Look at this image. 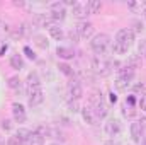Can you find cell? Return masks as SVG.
<instances>
[{"mask_svg": "<svg viewBox=\"0 0 146 145\" xmlns=\"http://www.w3.org/2000/svg\"><path fill=\"white\" fill-rule=\"evenodd\" d=\"M109 96H110V97H109V99H110V103H117V96H115L114 92H110Z\"/></svg>", "mask_w": 146, "mask_h": 145, "instance_id": "40", "label": "cell"}, {"mask_svg": "<svg viewBox=\"0 0 146 145\" xmlns=\"http://www.w3.org/2000/svg\"><path fill=\"white\" fill-rule=\"evenodd\" d=\"M5 145H21V142H19V140H17V138L12 135V137H9V138H7Z\"/></svg>", "mask_w": 146, "mask_h": 145, "instance_id": "36", "label": "cell"}, {"mask_svg": "<svg viewBox=\"0 0 146 145\" xmlns=\"http://www.w3.org/2000/svg\"><path fill=\"white\" fill-rule=\"evenodd\" d=\"M31 33H33V28H31V24H29V22H22L19 28H15V29L12 31V36L15 38V39H19V38L29 36Z\"/></svg>", "mask_w": 146, "mask_h": 145, "instance_id": "14", "label": "cell"}, {"mask_svg": "<svg viewBox=\"0 0 146 145\" xmlns=\"http://www.w3.org/2000/svg\"><path fill=\"white\" fill-rule=\"evenodd\" d=\"M48 14H49V17H51L54 22L65 21V17H66V7L63 5V2H54V3H51Z\"/></svg>", "mask_w": 146, "mask_h": 145, "instance_id": "7", "label": "cell"}, {"mask_svg": "<svg viewBox=\"0 0 146 145\" xmlns=\"http://www.w3.org/2000/svg\"><path fill=\"white\" fill-rule=\"evenodd\" d=\"M141 63H143V58H141V55L139 53H133V55H129V58H127V67H131L133 70H136V68H139L141 67Z\"/></svg>", "mask_w": 146, "mask_h": 145, "instance_id": "20", "label": "cell"}, {"mask_svg": "<svg viewBox=\"0 0 146 145\" xmlns=\"http://www.w3.org/2000/svg\"><path fill=\"white\" fill-rule=\"evenodd\" d=\"M143 132H145V125L141 123V121H134V123H131V138H133V142H141V138H143Z\"/></svg>", "mask_w": 146, "mask_h": 145, "instance_id": "13", "label": "cell"}, {"mask_svg": "<svg viewBox=\"0 0 146 145\" xmlns=\"http://www.w3.org/2000/svg\"><path fill=\"white\" fill-rule=\"evenodd\" d=\"M122 114H124L126 118H134V116H136V109H134V106L124 103V104H122Z\"/></svg>", "mask_w": 146, "mask_h": 145, "instance_id": "28", "label": "cell"}, {"mask_svg": "<svg viewBox=\"0 0 146 145\" xmlns=\"http://www.w3.org/2000/svg\"><path fill=\"white\" fill-rule=\"evenodd\" d=\"M133 26H134V31H136V33H141V31L145 29V28H143V22H139V21H134Z\"/></svg>", "mask_w": 146, "mask_h": 145, "instance_id": "37", "label": "cell"}, {"mask_svg": "<svg viewBox=\"0 0 146 145\" xmlns=\"http://www.w3.org/2000/svg\"><path fill=\"white\" fill-rule=\"evenodd\" d=\"M12 116H14L15 123H26L27 114H26V109H24V106L21 103H14L12 104Z\"/></svg>", "mask_w": 146, "mask_h": 145, "instance_id": "11", "label": "cell"}, {"mask_svg": "<svg viewBox=\"0 0 146 145\" xmlns=\"http://www.w3.org/2000/svg\"><path fill=\"white\" fill-rule=\"evenodd\" d=\"M68 38H70V39H72L73 43H78V41H80V36H78V33H76V31H70V33H68Z\"/></svg>", "mask_w": 146, "mask_h": 145, "instance_id": "35", "label": "cell"}, {"mask_svg": "<svg viewBox=\"0 0 146 145\" xmlns=\"http://www.w3.org/2000/svg\"><path fill=\"white\" fill-rule=\"evenodd\" d=\"M133 79H134V70H133L131 67H127V65L121 67V68L117 70V79H115V82H114L115 91H119V92L127 91V89L131 87Z\"/></svg>", "mask_w": 146, "mask_h": 145, "instance_id": "2", "label": "cell"}, {"mask_svg": "<svg viewBox=\"0 0 146 145\" xmlns=\"http://www.w3.org/2000/svg\"><path fill=\"white\" fill-rule=\"evenodd\" d=\"M0 33H2V34H10V33H12V29L9 28V24L0 22Z\"/></svg>", "mask_w": 146, "mask_h": 145, "instance_id": "32", "label": "cell"}, {"mask_svg": "<svg viewBox=\"0 0 146 145\" xmlns=\"http://www.w3.org/2000/svg\"><path fill=\"white\" fill-rule=\"evenodd\" d=\"M139 106H141V109L146 113V94L141 96V99H139Z\"/></svg>", "mask_w": 146, "mask_h": 145, "instance_id": "39", "label": "cell"}, {"mask_svg": "<svg viewBox=\"0 0 146 145\" xmlns=\"http://www.w3.org/2000/svg\"><path fill=\"white\" fill-rule=\"evenodd\" d=\"M33 41H34V44H36L37 48H41V50H48L49 48V41H48V38L44 36V34H34Z\"/></svg>", "mask_w": 146, "mask_h": 145, "instance_id": "23", "label": "cell"}, {"mask_svg": "<svg viewBox=\"0 0 146 145\" xmlns=\"http://www.w3.org/2000/svg\"><path fill=\"white\" fill-rule=\"evenodd\" d=\"M112 53L114 55H126L127 51H129V48L127 46H124V44H121V43H117V41H114L112 43Z\"/></svg>", "mask_w": 146, "mask_h": 145, "instance_id": "25", "label": "cell"}, {"mask_svg": "<svg viewBox=\"0 0 146 145\" xmlns=\"http://www.w3.org/2000/svg\"><path fill=\"white\" fill-rule=\"evenodd\" d=\"M14 137L21 142V145H27L29 137H31V130H27V128H17V132L14 133Z\"/></svg>", "mask_w": 146, "mask_h": 145, "instance_id": "18", "label": "cell"}, {"mask_svg": "<svg viewBox=\"0 0 146 145\" xmlns=\"http://www.w3.org/2000/svg\"><path fill=\"white\" fill-rule=\"evenodd\" d=\"M58 70L63 73V75H66V77H72L73 75V68L68 63H58Z\"/></svg>", "mask_w": 146, "mask_h": 145, "instance_id": "29", "label": "cell"}, {"mask_svg": "<svg viewBox=\"0 0 146 145\" xmlns=\"http://www.w3.org/2000/svg\"><path fill=\"white\" fill-rule=\"evenodd\" d=\"M68 94H70V97L75 99V101H78L83 96V87H82V84L78 80H72L68 84Z\"/></svg>", "mask_w": 146, "mask_h": 145, "instance_id": "12", "label": "cell"}, {"mask_svg": "<svg viewBox=\"0 0 146 145\" xmlns=\"http://www.w3.org/2000/svg\"><path fill=\"white\" fill-rule=\"evenodd\" d=\"M143 145H146V137H143Z\"/></svg>", "mask_w": 146, "mask_h": 145, "instance_id": "45", "label": "cell"}, {"mask_svg": "<svg viewBox=\"0 0 146 145\" xmlns=\"http://www.w3.org/2000/svg\"><path fill=\"white\" fill-rule=\"evenodd\" d=\"M143 55H145V56H146V50H145V53H143Z\"/></svg>", "mask_w": 146, "mask_h": 145, "instance_id": "47", "label": "cell"}, {"mask_svg": "<svg viewBox=\"0 0 146 145\" xmlns=\"http://www.w3.org/2000/svg\"><path fill=\"white\" fill-rule=\"evenodd\" d=\"M26 87H41V79H39V73L36 70L27 73V79H26Z\"/></svg>", "mask_w": 146, "mask_h": 145, "instance_id": "19", "label": "cell"}, {"mask_svg": "<svg viewBox=\"0 0 146 145\" xmlns=\"http://www.w3.org/2000/svg\"><path fill=\"white\" fill-rule=\"evenodd\" d=\"M26 91H27V104L31 108H36L39 104H42L44 92L41 91V87H26Z\"/></svg>", "mask_w": 146, "mask_h": 145, "instance_id": "5", "label": "cell"}, {"mask_svg": "<svg viewBox=\"0 0 146 145\" xmlns=\"http://www.w3.org/2000/svg\"><path fill=\"white\" fill-rule=\"evenodd\" d=\"M141 14H143V15L146 17V5H145V9H143V12H141Z\"/></svg>", "mask_w": 146, "mask_h": 145, "instance_id": "43", "label": "cell"}, {"mask_svg": "<svg viewBox=\"0 0 146 145\" xmlns=\"http://www.w3.org/2000/svg\"><path fill=\"white\" fill-rule=\"evenodd\" d=\"M53 24H56L51 17H49V14H36L34 17H33V26H39V28H51Z\"/></svg>", "mask_w": 146, "mask_h": 145, "instance_id": "10", "label": "cell"}, {"mask_svg": "<svg viewBox=\"0 0 146 145\" xmlns=\"http://www.w3.org/2000/svg\"><path fill=\"white\" fill-rule=\"evenodd\" d=\"M104 145H121V144H117V142H114V140H110V142H106Z\"/></svg>", "mask_w": 146, "mask_h": 145, "instance_id": "41", "label": "cell"}, {"mask_svg": "<svg viewBox=\"0 0 146 145\" xmlns=\"http://www.w3.org/2000/svg\"><path fill=\"white\" fill-rule=\"evenodd\" d=\"M9 63H10V67H12L14 70H22V68H24V58H22V55H19V53H12L10 58H9Z\"/></svg>", "mask_w": 146, "mask_h": 145, "instance_id": "17", "label": "cell"}, {"mask_svg": "<svg viewBox=\"0 0 146 145\" xmlns=\"http://www.w3.org/2000/svg\"><path fill=\"white\" fill-rule=\"evenodd\" d=\"M92 70L99 77H109L112 73V60H107L106 56H94L92 58Z\"/></svg>", "mask_w": 146, "mask_h": 145, "instance_id": "4", "label": "cell"}, {"mask_svg": "<svg viewBox=\"0 0 146 145\" xmlns=\"http://www.w3.org/2000/svg\"><path fill=\"white\" fill-rule=\"evenodd\" d=\"M42 144H44V137L39 135L37 132H31V137H29L27 145H42Z\"/></svg>", "mask_w": 146, "mask_h": 145, "instance_id": "26", "label": "cell"}, {"mask_svg": "<svg viewBox=\"0 0 146 145\" xmlns=\"http://www.w3.org/2000/svg\"><path fill=\"white\" fill-rule=\"evenodd\" d=\"M24 53L27 55V58H31V60H36V53H34V51H33L29 46H26V48H24Z\"/></svg>", "mask_w": 146, "mask_h": 145, "instance_id": "34", "label": "cell"}, {"mask_svg": "<svg viewBox=\"0 0 146 145\" xmlns=\"http://www.w3.org/2000/svg\"><path fill=\"white\" fill-rule=\"evenodd\" d=\"M82 111V118L85 119V123H88V125H97V116H95V113L90 109V106H83V108L80 109Z\"/></svg>", "mask_w": 146, "mask_h": 145, "instance_id": "16", "label": "cell"}, {"mask_svg": "<svg viewBox=\"0 0 146 145\" xmlns=\"http://www.w3.org/2000/svg\"><path fill=\"white\" fill-rule=\"evenodd\" d=\"M75 31L78 33L80 39H88V38L94 36V24L88 22V21H80L75 28Z\"/></svg>", "mask_w": 146, "mask_h": 145, "instance_id": "9", "label": "cell"}, {"mask_svg": "<svg viewBox=\"0 0 146 145\" xmlns=\"http://www.w3.org/2000/svg\"><path fill=\"white\" fill-rule=\"evenodd\" d=\"M102 9V2L100 0H88L87 2V10L88 14H99Z\"/></svg>", "mask_w": 146, "mask_h": 145, "instance_id": "24", "label": "cell"}, {"mask_svg": "<svg viewBox=\"0 0 146 145\" xmlns=\"http://www.w3.org/2000/svg\"><path fill=\"white\" fill-rule=\"evenodd\" d=\"M0 145H5V142H3V138L0 137Z\"/></svg>", "mask_w": 146, "mask_h": 145, "instance_id": "44", "label": "cell"}, {"mask_svg": "<svg viewBox=\"0 0 146 145\" xmlns=\"http://www.w3.org/2000/svg\"><path fill=\"white\" fill-rule=\"evenodd\" d=\"M104 132H106L107 137H117V135H121V132H122V123H121V119H117V118L107 119V121L104 123Z\"/></svg>", "mask_w": 146, "mask_h": 145, "instance_id": "8", "label": "cell"}, {"mask_svg": "<svg viewBox=\"0 0 146 145\" xmlns=\"http://www.w3.org/2000/svg\"><path fill=\"white\" fill-rule=\"evenodd\" d=\"M49 145H60V144L58 142H53V144H49Z\"/></svg>", "mask_w": 146, "mask_h": 145, "instance_id": "46", "label": "cell"}, {"mask_svg": "<svg viewBox=\"0 0 146 145\" xmlns=\"http://www.w3.org/2000/svg\"><path fill=\"white\" fill-rule=\"evenodd\" d=\"M14 5H15V7H22V5H24V2H14Z\"/></svg>", "mask_w": 146, "mask_h": 145, "instance_id": "42", "label": "cell"}, {"mask_svg": "<svg viewBox=\"0 0 146 145\" xmlns=\"http://www.w3.org/2000/svg\"><path fill=\"white\" fill-rule=\"evenodd\" d=\"M48 31H49V36L53 38L54 41H61V39L65 38V33H63V29H61L58 24H53V26H51Z\"/></svg>", "mask_w": 146, "mask_h": 145, "instance_id": "22", "label": "cell"}, {"mask_svg": "<svg viewBox=\"0 0 146 145\" xmlns=\"http://www.w3.org/2000/svg\"><path fill=\"white\" fill-rule=\"evenodd\" d=\"M88 106H90V109L95 113L97 119H104V118L109 114V106H107V103H106V99H104V94L99 92V91H95V92L90 94V97H88Z\"/></svg>", "mask_w": 146, "mask_h": 145, "instance_id": "1", "label": "cell"}, {"mask_svg": "<svg viewBox=\"0 0 146 145\" xmlns=\"http://www.w3.org/2000/svg\"><path fill=\"white\" fill-rule=\"evenodd\" d=\"M56 55L60 58H63V60H72L73 56H75V51H73L72 48H66V46H58L56 48Z\"/></svg>", "mask_w": 146, "mask_h": 145, "instance_id": "21", "label": "cell"}, {"mask_svg": "<svg viewBox=\"0 0 146 145\" xmlns=\"http://www.w3.org/2000/svg\"><path fill=\"white\" fill-rule=\"evenodd\" d=\"M145 5L146 3H141V2H129V3H127V7H129L131 10H139V12H143Z\"/></svg>", "mask_w": 146, "mask_h": 145, "instance_id": "30", "label": "cell"}, {"mask_svg": "<svg viewBox=\"0 0 146 145\" xmlns=\"http://www.w3.org/2000/svg\"><path fill=\"white\" fill-rule=\"evenodd\" d=\"M115 41L121 43V44H124V46H127V48H131V46L134 44V41H136V34H134L133 29L124 28V29H119V31H117Z\"/></svg>", "mask_w": 146, "mask_h": 145, "instance_id": "6", "label": "cell"}, {"mask_svg": "<svg viewBox=\"0 0 146 145\" xmlns=\"http://www.w3.org/2000/svg\"><path fill=\"white\" fill-rule=\"evenodd\" d=\"M90 48H92V51H94L97 56H104L110 48H112V39H110L109 34L100 33V34H97V36L92 38Z\"/></svg>", "mask_w": 146, "mask_h": 145, "instance_id": "3", "label": "cell"}, {"mask_svg": "<svg viewBox=\"0 0 146 145\" xmlns=\"http://www.w3.org/2000/svg\"><path fill=\"white\" fill-rule=\"evenodd\" d=\"M2 130L10 132V130H12V121H10V119H3V121H2Z\"/></svg>", "mask_w": 146, "mask_h": 145, "instance_id": "33", "label": "cell"}, {"mask_svg": "<svg viewBox=\"0 0 146 145\" xmlns=\"http://www.w3.org/2000/svg\"><path fill=\"white\" fill-rule=\"evenodd\" d=\"M68 108H70V111H73V113H76V111H80V104H78V101H75V99H72V101L68 103Z\"/></svg>", "mask_w": 146, "mask_h": 145, "instance_id": "31", "label": "cell"}, {"mask_svg": "<svg viewBox=\"0 0 146 145\" xmlns=\"http://www.w3.org/2000/svg\"><path fill=\"white\" fill-rule=\"evenodd\" d=\"M7 84H9V87H10V89H14V91H17V92H19V91L22 89V80H21V79H19L17 75L10 77Z\"/></svg>", "mask_w": 146, "mask_h": 145, "instance_id": "27", "label": "cell"}, {"mask_svg": "<svg viewBox=\"0 0 146 145\" xmlns=\"http://www.w3.org/2000/svg\"><path fill=\"white\" fill-rule=\"evenodd\" d=\"M72 12L75 17L82 19L85 15H88V10H87V2H75V5L72 7Z\"/></svg>", "mask_w": 146, "mask_h": 145, "instance_id": "15", "label": "cell"}, {"mask_svg": "<svg viewBox=\"0 0 146 145\" xmlns=\"http://www.w3.org/2000/svg\"><path fill=\"white\" fill-rule=\"evenodd\" d=\"M133 91H134V92H145V84H136V85L133 87Z\"/></svg>", "mask_w": 146, "mask_h": 145, "instance_id": "38", "label": "cell"}]
</instances>
